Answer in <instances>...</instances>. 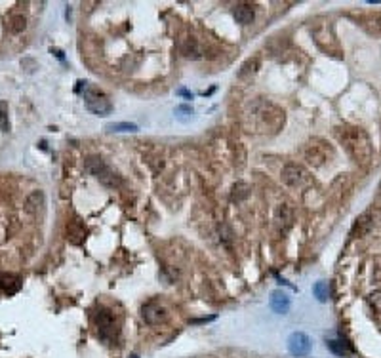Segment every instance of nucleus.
Returning a JSON list of instances; mask_svg holds the SVG:
<instances>
[{
    "label": "nucleus",
    "mask_w": 381,
    "mask_h": 358,
    "mask_svg": "<svg viewBox=\"0 0 381 358\" xmlns=\"http://www.w3.org/2000/svg\"><path fill=\"white\" fill-rule=\"evenodd\" d=\"M269 305H271V309L276 314H286L288 311H290L292 301H290V297L286 296L284 292H280V290H274V292L271 294Z\"/></svg>",
    "instance_id": "11"
},
{
    "label": "nucleus",
    "mask_w": 381,
    "mask_h": 358,
    "mask_svg": "<svg viewBox=\"0 0 381 358\" xmlns=\"http://www.w3.org/2000/svg\"><path fill=\"white\" fill-rule=\"evenodd\" d=\"M330 156H332V147H328V143L322 139H313L305 147V160L315 168L324 166Z\"/></svg>",
    "instance_id": "4"
},
{
    "label": "nucleus",
    "mask_w": 381,
    "mask_h": 358,
    "mask_svg": "<svg viewBox=\"0 0 381 358\" xmlns=\"http://www.w3.org/2000/svg\"><path fill=\"white\" fill-rule=\"evenodd\" d=\"M44 206V193L42 191H33L25 200V212L31 215H37Z\"/></svg>",
    "instance_id": "14"
},
{
    "label": "nucleus",
    "mask_w": 381,
    "mask_h": 358,
    "mask_svg": "<svg viewBox=\"0 0 381 358\" xmlns=\"http://www.w3.org/2000/svg\"><path fill=\"white\" fill-rule=\"evenodd\" d=\"M257 118H259V128L267 132V130H278L282 124H284V113L280 109H276L274 105L267 103L263 105V109L257 113Z\"/></svg>",
    "instance_id": "6"
},
{
    "label": "nucleus",
    "mask_w": 381,
    "mask_h": 358,
    "mask_svg": "<svg viewBox=\"0 0 381 358\" xmlns=\"http://www.w3.org/2000/svg\"><path fill=\"white\" fill-rule=\"evenodd\" d=\"M257 67H259V59L254 57V59H248V61L240 67V76H244L246 72H255L257 71Z\"/></svg>",
    "instance_id": "24"
},
{
    "label": "nucleus",
    "mask_w": 381,
    "mask_h": 358,
    "mask_svg": "<svg viewBox=\"0 0 381 358\" xmlns=\"http://www.w3.org/2000/svg\"><path fill=\"white\" fill-rule=\"evenodd\" d=\"M0 130L8 132L10 130V120H8V103L0 101Z\"/></svg>",
    "instance_id": "23"
},
{
    "label": "nucleus",
    "mask_w": 381,
    "mask_h": 358,
    "mask_svg": "<svg viewBox=\"0 0 381 358\" xmlns=\"http://www.w3.org/2000/svg\"><path fill=\"white\" fill-rule=\"evenodd\" d=\"M25 27H27V19H25L23 14H14V16H10L8 29L12 33H16V35H18V33H23Z\"/></svg>",
    "instance_id": "16"
},
{
    "label": "nucleus",
    "mask_w": 381,
    "mask_h": 358,
    "mask_svg": "<svg viewBox=\"0 0 381 358\" xmlns=\"http://www.w3.org/2000/svg\"><path fill=\"white\" fill-rule=\"evenodd\" d=\"M132 358H139V356H137V354H134V356H132Z\"/></svg>",
    "instance_id": "27"
},
{
    "label": "nucleus",
    "mask_w": 381,
    "mask_h": 358,
    "mask_svg": "<svg viewBox=\"0 0 381 358\" xmlns=\"http://www.w3.org/2000/svg\"><path fill=\"white\" fill-rule=\"evenodd\" d=\"M181 52L187 55V57H193V59H195V57H199L200 55L199 42H197L195 38H187V40L183 42V46H181Z\"/></svg>",
    "instance_id": "18"
},
{
    "label": "nucleus",
    "mask_w": 381,
    "mask_h": 358,
    "mask_svg": "<svg viewBox=\"0 0 381 358\" xmlns=\"http://www.w3.org/2000/svg\"><path fill=\"white\" fill-rule=\"evenodd\" d=\"M292 221H294L292 208L288 206V204H282V206L276 210V215H274V223L278 227V231H280V233H286L292 227Z\"/></svg>",
    "instance_id": "12"
},
{
    "label": "nucleus",
    "mask_w": 381,
    "mask_h": 358,
    "mask_svg": "<svg viewBox=\"0 0 381 358\" xmlns=\"http://www.w3.org/2000/svg\"><path fill=\"white\" fill-rule=\"evenodd\" d=\"M179 94H181V96H187V98H190V99H193V94H189V92H187V89H179Z\"/></svg>",
    "instance_id": "26"
},
{
    "label": "nucleus",
    "mask_w": 381,
    "mask_h": 358,
    "mask_svg": "<svg viewBox=\"0 0 381 358\" xmlns=\"http://www.w3.org/2000/svg\"><path fill=\"white\" fill-rule=\"evenodd\" d=\"M93 322L98 326V333L103 341H111L117 335V322L109 309H100L93 316Z\"/></svg>",
    "instance_id": "5"
},
{
    "label": "nucleus",
    "mask_w": 381,
    "mask_h": 358,
    "mask_svg": "<svg viewBox=\"0 0 381 358\" xmlns=\"http://www.w3.org/2000/svg\"><path fill=\"white\" fill-rule=\"evenodd\" d=\"M107 132H137V124H132V122H113V124L105 126Z\"/></svg>",
    "instance_id": "19"
},
{
    "label": "nucleus",
    "mask_w": 381,
    "mask_h": 358,
    "mask_svg": "<svg viewBox=\"0 0 381 358\" xmlns=\"http://www.w3.org/2000/svg\"><path fill=\"white\" fill-rule=\"evenodd\" d=\"M337 141L343 145L347 154L360 166H368L372 160V143L370 137L358 126H339L336 128Z\"/></svg>",
    "instance_id": "1"
},
{
    "label": "nucleus",
    "mask_w": 381,
    "mask_h": 358,
    "mask_svg": "<svg viewBox=\"0 0 381 358\" xmlns=\"http://www.w3.org/2000/svg\"><path fill=\"white\" fill-rule=\"evenodd\" d=\"M233 18L240 25H250L255 18V12L250 4H236L235 8H233Z\"/></svg>",
    "instance_id": "13"
},
{
    "label": "nucleus",
    "mask_w": 381,
    "mask_h": 358,
    "mask_svg": "<svg viewBox=\"0 0 381 358\" xmlns=\"http://www.w3.org/2000/svg\"><path fill=\"white\" fill-rule=\"evenodd\" d=\"M19 288H21V280L14 275H6V273H0V290L4 294H16Z\"/></svg>",
    "instance_id": "15"
},
{
    "label": "nucleus",
    "mask_w": 381,
    "mask_h": 358,
    "mask_svg": "<svg viewBox=\"0 0 381 358\" xmlns=\"http://www.w3.org/2000/svg\"><path fill=\"white\" fill-rule=\"evenodd\" d=\"M313 294L317 297L320 303H326L328 297H330V290H328V284L326 282H317L315 286H313Z\"/></svg>",
    "instance_id": "21"
},
{
    "label": "nucleus",
    "mask_w": 381,
    "mask_h": 358,
    "mask_svg": "<svg viewBox=\"0 0 381 358\" xmlns=\"http://www.w3.org/2000/svg\"><path fill=\"white\" fill-rule=\"evenodd\" d=\"M326 345H328V349L332 350L334 354H337V356H347V354L351 352V347H349L343 339H330Z\"/></svg>",
    "instance_id": "17"
},
{
    "label": "nucleus",
    "mask_w": 381,
    "mask_h": 358,
    "mask_svg": "<svg viewBox=\"0 0 381 358\" xmlns=\"http://www.w3.org/2000/svg\"><path fill=\"white\" fill-rule=\"evenodd\" d=\"M368 301H370V305H372V307L375 309V311H377V313H381V290H377V292L370 294Z\"/></svg>",
    "instance_id": "25"
},
{
    "label": "nucleus",
    "mask_w": 381,
    "mask_h": 358,
    "mask_svg": "<svg viewBox=\"0 0 381 358\" xmlns=\"http://www.w3.org/2000/svg\"><path fill=\"white\" fill-rule=\"evenodd\" d=\"M305 179H307V173H305V170H303L301 166H298V164H288V166H284V170H282V181H284L288 187H301Z\"/></svg>",
    "instance_id": "9"
},
{
    "label": "nucleus",
    "mask_w": 381,
    "mask_h": 358,
    "mask_svg": "<svg viewBox=\"0 0 381 358\" xmlns=\"http://www.w3.org/2000/svg\"><path fill=\"white\" fill-rule=\"evenodd\" d=\"M379 191H381V183H379Z\"/></svg>",
    "instance_id": "28"
},
{
    "label": "nucleus",
    "mask_w": 381,
    "mask_h": 358,
    "mask_svg": "<svg viewBox=\"0 0 381 358\" xmlns=\"http://www.w3.org/2000/svg\"><path fill=\"white\" fill-rule=\"evenodd\" d=\"M250 195V187L246 185V183H242V181H238V183H235L233 185V200H236V202H240V200H244L246 197Z\"/></svg>",
    "instance_id": "20"
},
{
    "label": "nucleus",
    "mask_w": 381,
    "mask_h": 358,
    "mask_svg": "<svg viewBox=\"0 0 381 358\" xmlns=\"http://www.w3.org/2000/svg\"><path fill=\"white\" fill-rule=\"evenodd\" d=\"M311 347H313V343L309 339V335L305 333H301V331H294L290 337H288V350H290V354L294 356H307L309 352H311Z\"/></svg>",
    "instance_id": "8"
},
{
    "label": "nucleus",
    "mask_w": 381,
    "mask_h": 358,
    "mask_svg": "<svg viewBox=\"0 0 381 358\" xmlns=\"http://www.w3.org/2000/svg\"><path fill=\"white\" fill-rule=\"evenodd\" d=\"M193 107L189 105H179V107L175 109V118L179 120V122H189L190 118H193Z\"/></svg>",
    "instance_id": "22"
},
{
    "label": "nucleus",
    "mask_w": 381,
    "mask_h": 358,
    "mask_svg": "<svg viewBox=\"0 0 381 358\" xmlns=\"http://www.w3.org/2000/svg\"><path fill=\"white\" fill-rule=\"evenodd\" d=\"M141 316L147 324L158 326V324H164L168 320V309L160 301H149L141 307Z\"/></svg>",
    "instance_id": "7"
},
{
    "label": "nucleus",
    "mask_w": 381,
    "mask_h": 358,
    "mask_svg": "<svg viewBox=\"0 0 381 358\" xmlns=\"http://www.w3.org/2000/svg\"><path fill=\"white\" fill-rule=\"evenodd\" d=\"M86 170L90 171L100 183H103L105 187H118L120 185L118 173L101 156H88L86 158Z\"/></svg>",
    "instance_id": "3"
},
{
    "label": "nucleus",
    "mask_w": 381,
    "mask_h": 358,
    "mask_svg": "<svg viewBox=\"0 0 381 358\" xmlns=\"http://www.w3.org/2000/svg\"><path fill=\"white\" fill-rule=\"evenodd\" d=\"M76 92L82 94L86 107L90 109L93 115H98V117H107V115L113 113V103H111V99L107 98L101 89L93 88L90 82L80 80L78 86H76Z\"/></svg>",
    "instance_id": "2"
},
{
    "label": "nucleus",
    "mask_w": 381,
    "mask_h": 358,
    "mask_svg": "<svg viewBox=\"0 0 381 358\" xmlns=\"http://www.w3.org/2000/svg\"><path fill=\"white\" fill-rule=\"evenodd\" d=\"M65 234H67V240L74 244V246H80L84 238H86V227L82 223L80 219H73L69 221L67 227H65Z\"/></svg>",
    "instance_id": "10"
}]
</instances>
